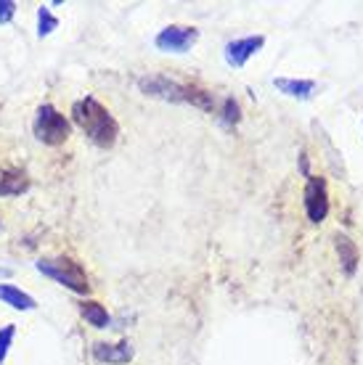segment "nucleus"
Returning <instances> with one entry per match:
<instances>
[{
    "label": "nucleus",
    "instance_id": "nucleus-2",
    "mask_svg": "<svg viewBox=\"0 0 363 365\" xmlns=\"http://www.w3.org/2000/svg\"><path fill=\"white\" fill-rule=\"evenodd\" d=\"M37 270L48 278H54L56 283L66 286L69 292L74 294H88L91 292V283H88V275L77 262L66 259V257H51V259H40L37 262Z\"/></svg>",
    "mask_w": 363,
    "mask_h": 365
},
{
    "label": "nucleus",
    "instance_id": "nucleus-5",
    "mask_svg": "<svg viewBox=\"0 0 363 365\" xmlns=\"http://www.w3.org/2000/svg\"><path fill=\"white\" fill-rule=\"evenodd\" d=\"M138 88H141L146 96H151V98L173 101V103H178V101H186V103H189L191 85L167 80V77H162V74H156V77H141V80H138Z\"/></svg>",
    "mask_w": 363,
    "mask_h": 365
},
{
    "label": "nucleus",
    "instance_id": "nucleus-14",
    "mask_svg": "<svg viewBox=\"0 0 363 365\" xmlns=\"http://www.w3.org/2000/svg\"><path fill=\"white\" fill-rule=\"evenodd\" d=\"M56 27H59V19H56L54 14H51L46 6H43V9L37 11V35L48 37Z\"/></svg>",
    "mask_w": 363,
    "mask_h": 365
},
{
    "label": "nucleus",
    "instance_id": "nucleus-8",
    "mask_svg": "<svg viewBox=\"0 0 363 365\" xmlns=\"http://www.w3.org/2000/svg\"><path fill=\"white\" fill-rule=\"evenodd\" d=\"M93 357L101 360V363H111V365H125L133 360V347L127 341H119V344H106V341H96L93 344Z\"/></svg>",
    "mask_w": 363,
    "mask_h": 365
},
{
    "label": "nucleus",
    "instance_id": "nucleus-11",
    "mask_svg": "<svg viewBox=\"0 0 363 365\" xmlns=\"http://www.w3.org/2000/svg\"><path fill=\"white\" fill-rule=\"evenodd\" d=\"M0 302L14 307V310H35L37 307V302L27 292H21L11 283H0Z\"/></svg>",
    "mask_w": 363,
    "mask_h": 365
},
{
    "label": "nucleus",
    "instance_id": "nucleus-15",
    "mask_svg": "<svg viewBox=\"0 0 363 365\" xmlns=\"http://www.w3.org/2000/svg\"><path fill=\"white\" fill-rule=\"evenodd\" d=\"M16 336V326L9 323V326H3L0 329V365L6 363V357H9V349H11V341Z\"/></svg>",
    "mask_w": 363,
    "mask_h": 365
},
{
    "label": "nucleus",
    "instance_id": "nucleus-18",
    "mask_svg": "<svg viewBox=\"0 0 363 365\" xmlns=\"http://www.w3.org/2000/svg\"><path fill=\"white\" fill-rule=\"evenodd\" d=\"M0 275H11V270H6V267H0Z\"/></svg>",
    "mask_w": 363,
    "mask_h": 365
},
{
    "label": "nucleus",
    "instance_id": "nucleus-4",
    "mask_svg": "<svg viewBox=\"0 0 363 365\" xmlns=\"http://www.w3.org/2000/svg\"><path fill=\"white\" fill-rule=\"evenodd\" d=\"M199 40V29L197 27H181V24H170L154 37V46L164 53H186L197 46Z\"/></svg>",
    "mask_w": 363,
    "mask_h": 365
},
{
    "label": "nucleus",
    "instance_id": "nucleus-6",
    "mask_svg": "<svg viewBox=\"0 0 363 365\" xmlns=\"http://www.w3.org/2000/svg\"><path fill=\"white\" fill-rule=\"evenodd\" d=\"M305 212H308L310 222H324L329 215V191L327 180L313 175L305 185Z\"/></svg>",
    "mask_w": 363,
    "mask_h": 365
},
{
    "label": "nucleus",
    "instance_id": "nucleus-7",
    "mask_svg": "<svg viewBox=\"0 0 363 365\" xmlns=\"http://www.w3.org/2000/svg\"><path fill=\"white\" fill-rule=\"evenodd\" d=\"M265 46V37L263 35H254V37H242V40H234L226 46V61L228 66H244L249 58H252L260 48Z\"/></svg>",
    "mask_w": 363,
    "mask_h": 365
},
{
    "label": "nucleus",
    "instance_id": "nucleus-17",
    "mask_svg": "<svg viewBox=\"0 0 363 365\" xmlns=\"http://www.w3.org/2000/svg\"><path fill=\"white\" fill-rule=\"evenodd\" d=\"M14 14H16V3L14 0H0V24L11 21Z\"/></svg>",
    "mask_w": 363,
    "mask_h": 365
},
{
    "label": "nucleus",
    "instance_id": "nucleus-9",
    "mask_svg": "<svg viewBox=\"0 0 363 365\" xmlns=\"http://www.w3.org/2000/svg\"><path fill=\"white\" fill-rule=\"evenodd\" d=\"M27 188V173H21L16 167H0V196H21Z\"/></svg>",
    "mask_w": 363,
    "mask_h": 365
},
{
    "label": "nucleus",
    "instance_id": "nucleus-13",
    "mask_svg": "<svg viewBox=\"0 0 363 365\" xmlns=\"http://www.w3.org/2000/svg\"><path fill=\"white\" fill-rule=\"evenodd\" d=\"M80 312H82V318L88 320L93 329H109L111 326L109 312H106V307L99 304V302H82Z\"/></svg>",
    "mask_w": 363,
    "mask_h": 365
},
{
    "label": "nucleus",
    "instance_id": "nucleus-12",
    "mask_svg": "<svg viewBox=\"0 0 363 365\" xmlns=\"http://www.w3.org/2000/svg\"><path fill=\"white\" fill-rule=\"evenodd\" d=\"M276 85V91H282L284 96H289V98H310L313 91H316V83L313 80H289V77H279V80H273Z\"/></svg>",
    "mask_w": 363,
    "mask_h": 365
},
{
    "label": "nucleus",
    "instance_id": "nucleus-16",
    "mask_svg": "<svg viewBox=\"0 0 363 365\" xmlns=\"http://www.w3.org/2000/svg\"><path fill=\"white\" fill-rule=\"evenodd\" d=\"M239 103L234 98H226L223 101V119H226V125H237L239 122Z\"/></svg>",
    "mask_w": 363,
    "mask_h": 365
},
{
    "label": "nucleus",
    "instance_id": "nucleus-10",
    "mask_svg": "<svg viewBox=\"0 0 363 365\" xmlns=\"http://www.w3.org/2000/svg\"><path fill=\"white\" fill-rule=\"evenodd\" d=\"M334 249H337V255H339V265H342V270H345L347 275H353L355 267H358V262H361V255H358L355 241L353 238H347L345 233H337Z\"/></svg>",
    "mask_w": 363,
    "mask_h": 365
},
{
    "label": "nucleus",
    "instance_id": "nucleus-1",
    "mask_svg": "<svg viewBox=\"0 0 363 365\" xmlns=\"http://www.w3.org/2000/svg\"><path fill=\"white\" fill-rule=\"evenodd\" d=\"M72 119H74V125L91 138L96 146H101V148L114 146V140H117V135H119L117 119L111 117V111L106 109V106H101L93 96H85V98L74 101Z\"/></svg>",
    "mask_w": 363,
    "mask_h": 365
},
{
    "label": "nucleus",
    "instance_id": "nucleus-3",
    "mask_svg": "<svg viewBox=\"0 0 363 365\" xmlns=\"http://www.w3.org/2000/svg\"><path fill=\"white\" fill-rule=\"evenodd\" d=\"M32 130H35V138L46 146H61L64 140L72 133V125L69 119L64 117L61 111L54 109L51 103H43L35 114V122H32Z\"/></svg>",
    "mask_w": 363,
    "mask_h": 365
}]
</instances>
